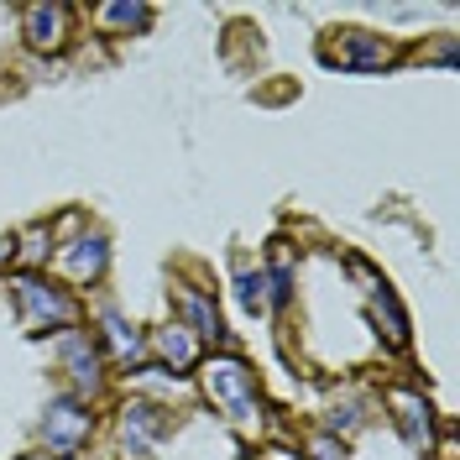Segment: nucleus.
I'll list each match as a JSON object with an SVG mask.
<instances>
[{"label": "nucleus", "mask_w": 460, "mask_h": 460, "mask_svg": "<svg viewBox=\"0 0 460 460\" xmlns=\"http://www.w3.org/2000/svg\"><path fill=\"white\" fill-rule=\"evenodd\" d=\"M120 434H126V450L131 456H146L163 434H168V413L157 402H131L126 419H120Z\"/></svg>", "instance_id": "423d86ee"}, {"label": "nucleus", "mask_w": 460, "mask_h": 460, "mask_svg": "<svg viewBox=\"0 0 460 460\" xmlns=\"http://www.w3.org/2000/svg\"><path fill=\"white\" fill-rule=\"evenodd\" d=\"M319 58L330 63V68H350V74H372V68H387L393 63V48L376 37V31H324V48Z\"/></svg>", "instance_id": "f257e3e1"}, {"label": "nucleus", "mask_w": 460, "mask_h": 460, "mask_svg": "<svg viewBox=\"0 0 460 460\" xmlns=\"http://www.w3.org/2000/svg\"><path fill=\"white\" fill-rule=\"evenodd\" d=\"M100 16H105L111 27H120V31H142L146 22H152V11H146V5H105Z\"/></svg>", "instance_id": "ddd939ff"}, {"label": "nucleus", "mask_w": 460, "mask_h": 460, "mask_svg": "<svg viewBox=\"0 0 460 460\" xmlns=\"http://www.w3.org/2000/svg\"><path fill=\"white\" fill-rule=\"evenodd\" d=\"M204 387H209V398L220 402L230 419H241V424H252V419H257V382H252V372H246L235 356H226V361H209Z\"/></svg>", "instance_id": "f03ea898"}, {"label": "nucleus", "mask_w": 460, "mask_h": 460, "mask_svg": "<svg viewBox=\"0 0 460 460\" xmlns=\"http://www.w3.org/2000/svg\"><path fill=\"white\" fill-rule=\"evenodd\" d=\"M63 367H68L79 393H100L105 387V350L89 341V335H68L63 341Z\"/></svg>", "instance_id": "39448f33"}, {"label": "nucleus", "mask_w": 460, "mask_h": 460, "mask_svg": "<svg viewBox=\"0 0 460 460\" xmlns=\"http://www.w3.org/2000/svg\"><path fill=\"white\" fill-rule=\"evenodd\" d=\"M63 37H68V5H31L27 11V42L31 48H42V53H53L63 48Z\"/></svg>", "instance_id": "0eeeda50"}, {"label": "nucleus", "mask_w": 460, "mask_h": 460, "mask_svg": "<svg viewBox=\"0 0 460 460\" xmlns=\"http://www.w3.org/2000/svg\"><path fill=\"white\" fill-rule=\"evenodd\" d=\"M5 261H11V241H0V267H5Z\"/></svg>", "instance_id": "dca6fc26"}, {"label": "nucleus", "mask_w": 460, "mask_h": 460, "mask_svg": "<svg viewBox=\"0 0 460 460\" xmlns=\"http://www.w3.org/2000/svg\"><path fill=\"white\" fill-rule=\"evenodd\" d=\"M16 304H22V319H27L31 330H68L79 319V304L63 288L42 283V278H22L16 283Z\"/></svg>", "instance_id": "7ed1b4c3"}, {"label": "nucleus", "mask_w": 460, "mask_h": 460, "mask_svg": "<svg viewBox=\"0 0 460 460\" xmlns=\"http://www.w3.org/2000/svg\"><path fill=\"white\" fill-rule=\"evenodd\" d=\"M241 304L246 309H261L267 304V278L261 272H241Z\"/></svg>", "instance_id": "4468645a"}, {"label": "nucleus", "mask_w": 460, "mask_h": 460, "mask_svg": "<svg viewBox=\"0 0 460 460\" xmlns=\"http://www.w3.org/2000/svg\"><path fill=\"white\" fill-rule=\"evenodd\" d=\"M105 261H111L105 241H100V235H84V241H74V252L63 257V267H68L74 283H94V278L105 272Z\"/></svg>", "instance_id": "1a4fd4ad"}, {"label": "nucleus", "mask_w": 460, "mask_h": 460, "mask_svg": "<svg viewBox=\"0 0 460 460\" xmlns=\"http://www.w3.org/2000/svg\"><path fill=\"white\" fill-rule=\"evenodd\" d=\"M105 341H111V350L120 356V361H137V356H142V335L115 314V309H105Z\"/></svg>", "instance_id": "9b49d317"}, {"label": "nucleus", "mask_w": 460, "mask_h": 460, "mask_svg": "<svg viewBox=\"0 0 460 460\" xmlns=\"http://www.w3.org/2000/svg\"><path fill=\"white\" fill-rule=\"evenodd\" d=\"M89 429H94V413H89L79 398H53L48 413H42V445H48L58 460L79 456V445L89 439Z\"/></svg>", "instance_id": "20e7f679"}, {"label": "nucleus", "mask_w": 460, "mask_h": 460, "mask_svg": "<svg viewBox=\"0 0 460 460\" xmlns=\"http://www.w3.org/2000/svg\"><path fill=\"white\" fill-rule=\"evenodd\" d=\"M183 309H189V319H194V335H204V341H226L215 304H204L199 293H183Z\"/></svg>", "instance_id": "f8f14e48"}, {"label": "nucleus", "mask_w": 460, "mask_h": 460, "mask_svg": "<svg viewBox=\"0 0 460 460\" xmlns=\"http://www.w3.org/2000/svg\"><path fill=\"white\" fill-rule=\"evenodd\" d=\"M393 419H398V429H402V439L413 445V450H429V439H434V429H429V402L424 398H413V393H393Z\"/></svg>", "instance_id": "6e6552de"}, {"label": "nucleus", "mask_w": 460, "mask_h": 460, "mask_svg": "<svg viewBox=\"0 0 460 460\" xmlns=\"http://www.w3.org/2000/svg\"><path fill=\"white\" fill-rule=\"evenodd\" d=\"M157 350H163V361H172V372L194 367V356H199V345H194V330H189V324H168V330H157Z\"/></svg>", "instance_id": "9d476101"}, {"label": "nucleus", "mask_w": 460, "mask_h": 460, "mask_svg": "<svg viewBox=\"0 0 460 460\" xmlns=\"http://www.w3.org/2000/svg\"><path fill=\"white\" fill-rule=\"evenodd\" d=\"M314 460H341V450H335V445H319V450H314Z\"/></svg>", "instance_id": "2eb2a0df"}]
</instances>
